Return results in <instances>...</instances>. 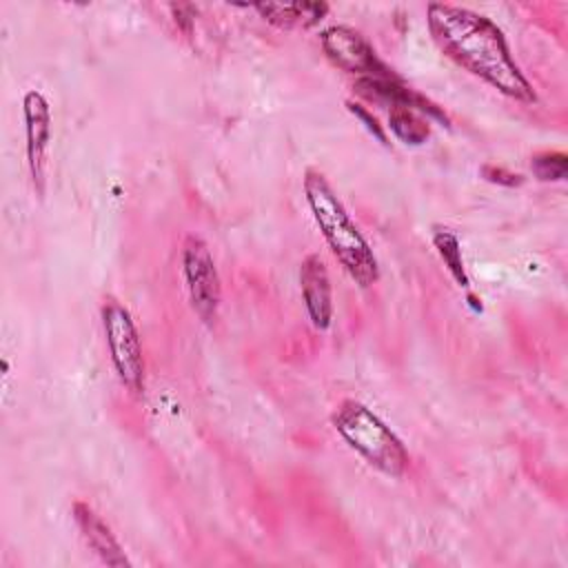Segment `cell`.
Listing matches in <instances>:
<instances>
[{
  "label": "cell",
  "mask_w": 568,
  "mask_h": 568,
  "mask_svg": "<svg viewBox=\"0 0 568 568\" xmlns=\"http://www.w3.org/2000/svg\"><path fill=\"white\" fill-rule=\"evenodd\" d=\"M426 24L433 42L457 67L479 78L501 95L532 104L537 93L517 64L504 31L486 16L448 2L426 7Z\"/></svg>",
  "instance_id": "1"
},
{
  "label": "cell",
  "mask_w": 568,
  "mask_h": 568,
  "mask_svg": "<svg viewBox=\"0 0 568 568\" xmlns=\"http://www.w3.org/2000/svg\"><path fill=\"white\" fill-rule=\"evenodd\" d=\"M302 189L313 220L339 266L357 286L366 288L375 284L379 280L377 257L328 180L320 171L306 169Z\"/></svg>",
  "instance_id": "2"
},
{
  "label": "cell",
  "mask_w": 568,
  "mask_h": 568,
  "mask_svg": "<svg viewBox=\"0 0 568 568\" xmlns=\"http://www.w3.org/2000/svg\"><path fill=\"white\" fill-rule=\"evenodd\" d=\"M333 428L375 470L399 477L408 466V450L390 426L357 399H344L333 410Z\"/></svg>",
  "instance_id": "3"
},
{
  "label": "cell",
  "mask_w": 568,
  "mask_h": 568,
  "mask_svg": "<svg viewBox=\"0 0 568 568\" xmlns=\"http://www.w3.org/2000/svg\"><path fill=\"white\" fill-rule=\"evenodd\" d=\"M100 317H102L111 364L120 382L133 395H142L144 393V357H142L140 335L129 308L122 306L115 297H106L102 302Z\"/></svg>",
  "instance_id": "4"
},
{
  "label": "cell",
  "mask_w": 568,
  "mask_h": 568,
  "mask_svg": "<svg viewBox=\"0 0 568 568\" xmlns=\"http://www.w3.org/2000/svg\"><path fill=\"white\" fill-rule=\"evenodd\" d=\"M182 273L193 311L204 324L215 322L222 302V282L209 244L200 235H186L182 244Z\"/></svg>",
  "instance_id": "5"
},
{
  "label": "cell",
  "mask_w": 568,
  "mask_h": 568,
  "mask_svg": "<svg viewBox=\"0 0 568 568\" xmlns=\"http://www.w3.org/2000/svg\"><path fill=\"white\" fill-rule=\"evenodd\" d=\"M320 44L326 58L342 71L357 78H393L373 44L355 29L346 24H333L320 33Z\"/></svg>",
  "instance_id": "6"
},
{
  "label": "cell",
  "mask_w": 568,
  "mask_h": 568,
  "mask_svg": "<svg viewBox=\"0 0 568 568\" xmlns=\"http://www.w3.org/2000/svg\"><path fill=\"white\" fill-rule=\"evenodd\" d=\"M24 115V138H27V164L31 184L38 197L44 195V175H47V151L51 142V106L49 100L31 89L22 98Z\"/></svg>",
  "instance_id": "7"
},
{
  "label": "cell",
  "mask_w": 568,
  "mask_h": 568,
  "mask_svg": "<svg viewBox=\"0 0 568 568\" xmlns=\"http://www.w3.org/2000/svg\"><path fill=\"white\" fill-rule=\"evenodd\" d=\"M300 288L311 324L326 331L333 322V288L326 264L320 255L311 253L300 264Z\"/></svg>",
  "instance_id": "8"
},
{
  "label": "cell",
  "mask_w": 568,
  "mask_h": 568,
  "mask_svg": "<svg viewBox=\"0 0 568 568\" xmlns=\"http://www.w3.org/2000/svg\"><path fill=\"white\" fill-rule=\"evenodd\" d=\"M355 91L368 100L388 102L390 106L413 109L417 113H426L428 118H435V120L448 124V115L435 102H430L426 95L417 93L415 89L406 87L397 75H393V78H357Z\"/></svg>",
  "instance_id": "9"
},
{
  "label": "cell",
  "mask_w": 568,
  "mask_h": 568,
  "mask_svg": "<svg viewBox=\"0 0 568 568\" xmlns=\"http://www.w3.org/2000/svg\"><path fill=\"white\" fill-rule=\"evenodd\" d=\"M71 515L73 521L84 539V544L100 557L102 564L106 566H129V557L124 555V548L120 546V541L115 539V535L111 532V528L104 524V519L84 501H75L71 506Z\"/></svg>",
  "instance_id": "10"
},
{
  "label": "cell",
  "mask_w": 568,
  "mask_h": 568,
  "mask_svg": "<svg viewBox=\"0 0 568 568\" xmlns=\"http://www.w3.org/2000/svg\"><path fill=\"white\" fill-rule=\"evenodd\" d=\"M253 9L271 24L282 29H308L315 27L326 13V2H260L253 4Z\"/></svg>",
  "instance_id": "11"
},
{
  "label": "cell",
  "mask_w": 568,
  "mask_h": 568,
  "mask_svg": "<svg viewBox=\"0 0 568 568\" xmlns=\"http://www.w3.org/2000/svg\"><path fill=\"white\" fill-rule=\"evenodd\" d=\"M433 246H435L439 260L444 262L446 271L455 280V284L459 288L468 291L470 288V277L466 273V264H464V255H462V244H459L457 235L450 229L437 226L433 231Z\"/></svg>",
  "instance_id": "12"
},
{
  "label": "cell",
  "mask_w": 568,
  "mask_h": 568,
  "mask_svg": "<svg viewBox=\"0 0 568 568\" xmlns=\"http://www.w3.org/2000/svg\"><path fill=\"white\" fill-rule=\"evenodd\" d=\"M388 129L397 140L410 146H419L428 140L430 126L428 120L422 118V113L404 106H390L388 111Z\"/></svg>",
  "instance_id": "13"
},
{
  "label": "cell",
  "mask_w": 568,
  "mask_h": 568,
  "mask_svg": "<svg viewBox=\"0 0 568 568\" xmlns=\"http://www.w3.org/2000/svg\"><path fill=\"white\" fill-rule=\"evenodd\" d=\"M530 169L541 182H557L566 178L568 171V155L561 151H544L532 155Z\"/></svg>",
  "instance_id": "14"
},
{
  "label": "cell",
  "mask_w": 568,
  "mask_h": 568,
  "mask_svg": "<svg viewBox=\"0 0 568 568\" xmlns=\"http://www.w3.org/2000/svg\"><path fill=\"white\" fill-rule=\"evenodd\" d=\"M346 106H348V111H351V113H353V115H355V118L366 126V131H368V133H373L382 144H388V142H386V133H384L382 124L377 122V118H375V115H373L364 104L348 100V102H346Z\"/></svg>",
  "instance_id": "15"
},
{
  "label": "cell",
  "mask_w": 568,
  "mask_h": 568,
  "mask_svg": "<svg viewBox=\"0 0 568 568\" xmlns=\"http://www.w3.org/2000/svg\"><path fill=\"white\" fill-rule=\"evenodd\" d=\"M481 175H484L488 182L504 184V186H517V184H521V175H519V173H510V171H506L504 166H495V164L481 166Z\"/></svg>",
  "instance_id": "16"
},
{
  "label": "cell",
  "mask_w": 568,
  "mask_h": 568,
  "mask_svg": "<svg viewBox=\"0 0 568 568\" xmlns=\"http://www.w3.org/2000/svg\"><path fill=\"white\" fill-rule=\"evenodd\" d=\"M171 11H173V18H175V24L184 33H191L193 18H195V7L193 4H171Z\"/></svg>",
  "instance_id": "17"
}]
</instances>
